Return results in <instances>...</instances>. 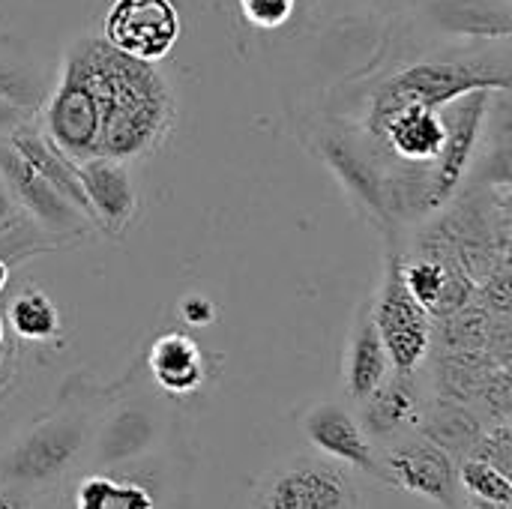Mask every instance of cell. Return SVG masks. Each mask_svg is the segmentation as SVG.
Listing matches in <instances>:
<instances>
[{
  "instance_id": "obj_1",
  "label": "cell",
  "mask_w": 512,
  "mask_h": 509,
  "mask_svg": "<svg viewBox=\"0 0 512 509\" xmlns=\"http://www.w3.org/2000/svg\"><path fill=\"white\" fill-rule=\"evenodd\" d=\"M63 63L81 75L93 96L99 117L96 156L129 162L162 147L177 111L174 93L153 63L117 51L102 36L75 39Z\"/></svg>"
},
{
  "instance_id": "obj_2",
  "label": "cell",
  "mask_w": 512,
  "mask_h": 509,
  "mask_svg": "<svg viewBox=\"0 0 512 509\" xmlns=\"http://www.w3.org/2000/svg\"><path fill=\"white\" fill-rule=\"evenodd\" d=\"M512 75L507 63L486 60H420L381 84L372 99L369 114H384L399 105H423L441 108L450 99L471 90H510Z\"/></svg>"
},
{
  "instance_id": "obj_3",
  "label": "cell",
  "mask_w": 512,
  "mask_h": 509,
  "mask_svg": "<svg viewBox=\"0 0 512 509\" xmlns=\"http://www.w3.org/2000/svg\"><path fill=\"white\" fill-rule=\"evenodd\" d=\"M492 93L495 90H471L438 108V117L444 123V141L438 156L426 165L423 174V192H420L423 213H432L441 204H447L456 195L459 183L465 180L480 144L483 123L492 111Z\"/></svg>"
},
{
  "instance_id": "obj_4",
  "label": "cell",
  "mask_w": 512,
  "mask_h": 509,
  "mask_svg": "<svg viewBox=\"0 0 512 509\" xmlns=\"http://www.w3.org/2000/svg\"><path fill=\"white\" fill-rule=\"evenodd\" d=\"M402 264V255L393 249L387 258L381 291L372 300V318L387 348L393 372L414 375L432 348V315L405 285Z\"/></svg>"
},
{
  "instance_id": "obj_5",
  "label": "cell",
  "mask_w": 512,
  "mask_h": 509,
  "mask_svg": "<svg viewBox=\"0 0 512 509\" xmlns=\"http://www.w3.org/2000/svg\"><path fill=\"white\" fill-rule=\"evenodd\" d=\"M258 509H357V486L339 462L297 459L267 477Z\"/></svg>"
},
{
  "instance_id": "obj_6",
  "label": "cell",
  "mask_w": 512,
  "mask_h": 509,
  "mask_svg": "<svg viewBox=\"0 0 512 509\" xmlns=\"http://www.w3.org/2000/svg\"><path fill=\"white\" fill-rule=\"evenodd\" d=\"M180 36V15L174 0H114L105 21L102 39L117 51L156 63Z\"/></svg>"
},
{
  "instance_id": "obj_7",
  "label": "cell",
  "mask_w": 512,
  "mask_h": 509,
  "mask_svg": "<svg viewBox=\"0 0 512 509\" xmlns=\"http://www.w3.org/2000/svg\"><path fill=\"white\" fill-rule=\"evenodd\" d=\"M0 180L6 183L9 195L15 198V204L48 234L63 237V240H75L81 234H87L93 225L87 222V216L66 201L48 180H42L21 156L18 150L3 138L0 141Z\"/></svg>"
},
{
  "instance_id": "obj_8",
  "label": "cell",
  "mask_w": 512,
  "mask_h": 509,
  "mask_svg": "<svg viewBox=\"0 0 512 509\" xmlns=\"http://www.w3.org/2000/svg\"><path fill=\"white\" fill-rule=\"evenodd\" d=\"M78 180L87 195L93 225L108 237H123L135 216V186L126 162L111 156L78 159Z\"/></svg>"
},
{
  "instance_id": "obj_9",
  "label": "cell",
  "mask_w": 512,
  "mask_h": 509,
  "mask_svg": "<svg viewBox=\"0 0 512 509\" xmlns=\"http://www.w3.org/2000/svg\"><path fill=\"white\" fill-rule=\"evenodd\" d=\"M381 471H390L393 483L405 492L423 495L429 501H438L444 507L456 504V465L453 456L444 453L429 438H411L402 441L387 453V462Z\"/></svg>"
},
{
  "instance_id": "obj_10",
  "label": "cell",
  "mask_w": 512,
  "mask_h": 509,
  "mask_svg": "<svg viewBox=\"0 0 512 509\" xmlns=\"http://www.w3.org/2000/svg\"><path fill=\"white\" fill-rule=\"evenodd\" d=\"M303 432H306L309 444L330 462H339L345 468L366 471V474H381V462L375 456L372 438L366 435L360 420L351 411H345L342 405L324 402V405L312 408L306 414Z\"/></svg>"
},
{
  "instance_id": "obj_11",
  "label": "cell",
  "mask_w": 512,
  "mask_h": 509,
  "mask_svg": "<svg viewBox=\"0 0 512 509\" xmlns=\"http://www.w3.org/2000/svg\"><path fill=\"white\" fill-rule=\"evenodd\" d=\"M18 156L42 177L48 180L66 201H72L84 216L87 222L93 225V213H90V204H87V195L81 189V180H78V159H72L63 147H57L42 126H36V117L24 126H18L9 138H6ZM96 228V225H93Z\"/></svg>"
},
{
  "instance_id": "obj_12",
  "label": "cell",
  "mask_w": 512,
  "mask_h": 509,
  "mask_svg": "<svg viewBox=\"0 0 512 509\" xmlns=\"http://www.w3.org/2000/svg\"><path fill=\"white\" fill-rule=\"evenodd\" d=\"M393 375L387 348L381 342V333L372 318V300H366L357 312L351 342H348V357H345V387L354 402L369 399L387 378Z\"/></svg>"
},
{
  "instance_id": "obj_13",
  "label": "cell",
  "mask_w": 512,
  "mask_h": 509,
  "mask_svg": "<svg viewBox=\"0 0 512 509\" xmlns=\"http://www.w3.org/2000/svg\"><path fill=\"white\" fill-rule=\"evenodd\" d=\"M426 18L453 36L507 39L512 33L510 3L504 0H429Z\"/></svg>"
},
{
  "instance_id": "obj_14",
  "label": "cell",
  "mask_w": 512,
  "mask_h": 509,
  "mask_svg": "<svg viewBox=\"0 0 512 509\" xmlns=\"http://www.w3.org/2000/svg\"><path fill=\"white\" fill-rule=\"evenodd\" d=\"M48 93L51 78L33 60L27 45L15 36H0V99H9L39 114Z\"/></svg>"
},
{
  "instance_id": "obj_15",
  "label": "cell",
  "mask_w": 512,
  "mask_h": 509,
  "mask_svg": "<svg viewBox=\"0 0 512 509\" xmlns=\"http://www.w3.org/2000/svg\"><path fill=\"white\" fill-rule=\"evenodd\" d=\"M360 405H363L360 426L366 429V435L390 438V435H399L405 426H417V393H414L411 375L393 372Z\"/></svg>"
},
{
  "instance_id": "obj_16",
  "label": "cell",
  "mask_w": 512,
  "mask_h": 509,
  "mask_svg": "<svg viewBox=\"0 0 512 509\" xmlns=\"http://www.w3.org/2000/svg\"><path fill=\"white\" fill-rule=\"evenodd\" d=\"M150 372L162 390L174 396L192 393L204 378L201 348L183 333H168L150 348Z\"/></svg>"
},
{
  "instance_id": "obj_17",
  "label": "cell",
  "mask_w": 512,
  "mask_h": 509,
  "mask_svg": "<svg viewBox=\"0 0 512 509\" xmlns=\"http://www.w3.org/2000/svg\"><path fill=\"white\" fill-rule=\"evenodd\" d=\"M327 162L333 165V171L345 180V186L357 198H363L378 216H390L387 180L378 174V165L357 150V144H351L348 138H330L327 141Z\"/></svg>"
},
{
  "instance_id": "obj_18",
  "label": "cell",
  "mask_w": 512,
  "mask_h": 509,
  "mask_svg": "<svg viewBox=\"0 0 512 509\" xmlns=\"http://www.w3.org/2000/svg\"><path fill=\"white\" fill-rule=\"evenodd\" d=\"M78 435L66 426V423H54V426H42L39 432H33L15 453H12V474L18 477H42L51 474L54 468L63 465V459L72 456Z\"/></svg>"
},
{
  "instance_id": "obj_19",
  "label": "cell",
  "mask_w": 512,
  "mask_h": 509,
  "mask_svg": "<svg viewBox=\"0 0 512 509\" xmlns=\"http://www.w3.org/2000/svg\"><path fill=\"white\" fill-rule=\"evenodd\" d=\"M420 429H423V438H429L432 444H438L450 456H462V453L468 456L474 441L483 432L477 417L462 402L438 405L432 414H426Z\"/></svg>"
},
{
  "instance_id": "obj_20",
  "label": "cell",
  "mask_w": 512,
  "mask_h": 509,
  "mask_svg": "<svg viewBox=\"0 0 512 509\" xmlns=\"http://www.w3.org/2000/svg\"><path fill=\"white\" fill-rule=\"evenodd\" d=\"M9 327L27 342H48L60 333V315L39 288H24L9 303Z\"/></svg>"
},
{
  "instance_id": "obj_21",
  "label": "cell",
  "mask_w": 512,
  "mask_h": 509,
  "mask_svg": "<svg viewBox=\"0 0 512 509\" xmlns=\"http://www.w3.org/2000/svg\"><path fill=\"white\" fill-rule=\"evenodd\" d=\"M75 509H153V495L114 477H87L75 492Z\"/></svg>"
},
{
  "instance_id": "obj_22",
  "label": "cell",
  "mask_w": 512,
  "mask_h": 509,
  "mask_svg": "<svg viewBox=\"0 0 512 509\" xmlns=\"http://www.w3.org/2000/svg\"><path fill=\"white\" fill-rule=\"evenodd\" d=\"M57 243H63V237L42 231L27 213H21L18 219L0 225V264H6L12 270L15 264L33 258V255L54 252Z\"/></svg>"
},
{
  "instance_id": "obj_23",
  "label": "cell",
  "mask_w": 512,
  "mask_h": 509,
  "mask_svg": "<svg viewBox=\"0 0 512 509\" xmlns=\"http://www.w3.org/2000/svg\"><path fill=\"white\" fill-rule=\"evenodd\" d=\"M456 480H462L468 498H477V501H489V504H504L510 507L512 501V483L510 474L498 471L495 465L483 462V459H474V456H465L459 471H456Z\"/></svg>"
},
{
  "instance_id": "obj_24",
  "label": "cell",
  "mask_w": 512,
  "mask_h": 509,
  "mask_svg": "<svg viewBox=\"0 0 512 509\" xmlns=\"http://www.w3.org/2000/svg\"><path fill=\"white\" fill-rule=\"evenodd\" d=\"M474 459H483L489 465H495L498 471L510 474V462H512V438H510V423L501 420L495 426H489V432H480V438L474 441L471 453Z\"/></svg>"
},
{
  "instance_id": "obj_25",
  "label": "cell",
  "mask_w": 512,
  "mask_h": 509,
  "mask_svg": "<svg viewBox=\"0 0 512 509\" xmlns=\"http://www.w3.org/2000/svg\"><path fill=\"white\" fill-rule=\"evenodd\" d=\"M240 9L249 24H255L261 30H273L288 21L294 0H240Z\"/></svg>"
},
{
  "instance_id": "obj_26",
  "label": "cell",
  "mask_w": 512,
  "mask_h": 509,
  "mask_svg": "<svg viewBox=\"0 0 512 509\" xmlns=\"http://www.w3.org/2000/svg\"><path fill=\"white\" fill-rule=\"evenodd\" d=\"M33 117H36V111H30L24 105H15L9 99H0V141L9 138L18 126L30 123Z\"/></svg>"
},
{
  "instance_id": "obj_27",
  "label": "cell",
  "mask_w": 512,
  "mask_h": 509,
  "mask_svg": "<svg viewBox=\"0 0 512 509\" xmlns=\"http://www.w3.org/2000/svg\"><path fill=\"white\" fill-rule=\"evenodd\" d=\"M24 210L15 204V198L9 195V189H6V183L0 180V225H6V222H12V219H18Z\"/></svg>"
},
{
  "instance_id": "obj_28",
  "label": "cell",
  "mask_w": 512,
  "mask_h": 509,
  "mask_svg": "<svg viewBox=\"0 0 512 509\" xmlns=\"http://www.w3.org/2000/svg\"><path fill=\"white\" fill-rule=\"evenodd\" d=\"M468 509H510L504 504H489V501H477V498H468Z\"/></svg>"
},
{
  "instance_id": "obj_29",
  "label": "cell",
  "mask_w": 512,
  "mask_h": 509,
  "mask_svg": "<svg viewBox=\"0 0 512 509\" xmlns=\"http://www.w3.org/2000/svg\"><path fill=\"white\" fill-rule=\"evenodd\" d=\"M6 282H9V267H6V264H0V291L6 288Z\"/></svg>"
}]
</instances>
